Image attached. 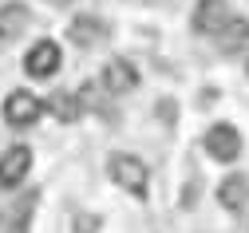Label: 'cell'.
<instances>
[{"label":"cell","mask_w":249,"mask_h":233,"mask_svg":"<svg viewBox=\"0 0 249 233\" xmlns=\"http://www.w3.org/2000/svg\"><path fill=\"white\" fill-rule=\"evenodd\" d=\"M107 174L115 186H123L131 197H146L150 194V174H146V162L135 154H111L107 158Z\"/></svg>","instance_id":"6da1fadb"},{"label":"cell","mask_w":249,"mask_h":233,"mask_svg":"<svg viewBox=\"0 0 249 233\" xmlns=\"http://www.w3.org/2000/svg\"><path fill=\"white\" fill-rule=\"evenodd\" d=\"M59 68H64V48L55 40H36L28 48V55H24V72L32 79H52Z\"/></svg>","instance_id":"7a4b0ae2"},{"label":"cell","mask_w":249,"mask_h":233,"mask_svg":"<svg viewBox=\"0 0 249 233\" xmlns=\"http://www.w3.org/2000/svg\"><path fill=\"white\" fill-rule=\"evenodd\" d=\"M40 115H44V99H36L32 91H12V95L4 99V123L16 126V130L36 126Z\"/></svg>","instance_id":"3957f363"},{"label":"cell","mask_w":249,"mask_h":233,"mask_svg":"<svg viewBox=\"0 0 249 233\" xmlns=\"http://www.w3.org/2000/svg\"><path fill=\"white\" fill-rule=\"evenodd\" d=\"M206 154H210L213 162H233V158L241 154V135H237V126H230V123L210 126V130H206Z\"/></svg>","instance_id":"277c9868"},{"label":"cell","mask_w":249,"mask_h":233,"mask_svg":"<svg viewBox=\"0 0 249 233\" xmlns=\"http://www.w3.org/2000/svg\"><path fill=\"white\" fill-rule=\"evenodd\" d=\"M28 170H32V150H28L24 143L20 146H8L4 154H0V190H16Z\"/></svg>","instance_id":"5b68a950"},{"label":"cell","mask_w":249,"mask_h":233,"mask_svg":"<svg viewBox=\"0 0 249 233\" xmlns=\"http://www.w3.org/2000/svg\"><path fill=\"white\" fill-rule=\"evenodd\" d=\"M111 36V28L99 20V16H75L71 24H68V40L75 44V48H83V52H91V48H99L103 40Z\"/></svg>","instance_id":"8992f818"},{"label":"cell","mask_w":249,"mask_h":233,"mask_svg":"<svg viewBox=\"0 0 249 233\" xmlns=\"http://www.w3.org/2000/svg\"><path fill=\"white\" fill-rule=\"evenodd\" d=\"M103 87H107L111 95H131V91L139 87V68H135L131 59L115 55L107 68H103Z\"/></svg>","instance_id":"52a82bcc"},{"label":"cell","mask_w":249,"mask_h":233,"mask_svg":"<svg viewBox=\"0 0 249 233\" xmlns=\"http://www.w3.org/2000/svg\"><path fill=\"white\" fill-rule=\"evenodd\" d=\"M230 20V4L226 0H198V8H194V32L198 36H213L217 28H222Z\"/></svg>","instance_id":"ba28073f"},{"label":"cell","mask_w":249,"mask_h":233,"mask_svg":"<svg viewBox=\"0 0 249 233\" xmlns=\"http://www.w3.org/2000/svg\"><path fill=\"white\" fill-rule=\"evenodd\" d=\"M213 36H217V48H222L226 55H233V52H241V48L249 44V20H245V16H230L222 28L213 32Z\"/></svg>","instance_id":"9c48e42d"},{"label":"cell","mask_w":249,"mask_h":233,"mask_svg":"<svg viewBox=\"0 0 249 233\" xmlns=\"http://www.w3.org/2000/svg\"><path fill=\"white\" fill-rule=\"evenodd\" d=\"M217 206H226V210H241V206H249V178L230 174L222 186H217Z\"/></svg>","instance_id":"30bf717a"},{"label":"cell","mask_w":249,"mask_h":233,"mask_svg":"<svg viewBox=\"0 0 249 233\" xmlns=\"http://www.w3.org/2000/svg\"><path fill=\"white\" fill-rule=\"evenodd\" d=\"M44 111H52L59 123H75L83 115V103H79L75 91H52V99L44 103Z\"/></svg>","instance_id":"8fae6325"},{"label":"cell","mask_w":249,"mask_h":233,"mask_svg":"<svg viewBox=\"0 0 249 233\" xmlns=\"http://www.w3.org/2000/svg\"><path fill=\"white\" fill-rule=\"evenodd\" d=\"M28 28V8L24 4H4L0 8V40H12Z\"/></svg>","instance_id":"7c38bea8"},{"label":"cell","mask_w":249,"mask_h":233,"mask_svg":"<svg viewBox=\"0 0 249 233\" xmlns=\"http://www.w3.org/2000/svg\"><path fill=\"white\" fill-rule=\"evenodd\" d=\"M95 217H75V233H95Z\"/></svg>","instance_id":"4fadbf2b"},{"label":"cell","mask_w":249,"mask_h":233,"mask_svg":"<svg viewBox=\"0 0 249 233\" xmlns=\"http://www.w3.org/2000/svg\"><path fill=\"white\" fill-rule=\"evenodd\" d=\"M48 4H52V8H68L71 0H48Z\"/></svg>","instance_id":"5bb4252c"},{"label":"cell","mask_w":249,"mask_h":233,"mask_svg":"<svg viewBox=\"0 0 249 233\" xmlns=\"http://www.w3.org/2000/svg\"><path fill=\"white\" fill-rule=\"evenodd\" d=\"M245 72H249V59H245Z\"/></svg>","instance_id":"9a60e30c"}]
</instances>
